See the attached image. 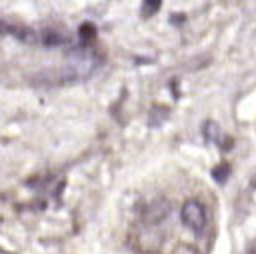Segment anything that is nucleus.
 <instances>
[{"instance_id": "nucleus-1", "label": "nucleus", "mask_w": 256, "mask_h": 254, "mask_svg": "<svg viewBox=\"0 0 256 254\" xmlns=\"http://www.w3.org/2000/svg\"><path fill=\"white\" fill-rule=\"evenodd\" d=\"M180 220L182 224L194 232V234H204L206 232V226H208V216H206V208L200 200H186L182 206H180Z\"/></svg>"}, {"instance_id": "nucleus-2", "label": "nucleus", "mask_w": 256, "mask_h": 254, "mask_svg": "<svg viewBox=\"0 0 256 254\" xmlns=\"http://www.w3.org/2000/svg\"><path fill=\"white\" fill-rule=\"evenodd\" d=\"M96 66H98V58L90 50L78 48L68 54V70L74 78H84V76L92 74Z\"/></svg>"}, {"instance_id": "nucleus-3", "label": "nucleus", "mask_w": 256, "mask_h": 254, "mask_svg": "<svg viewBox=\"0 0 256 254\" xmlns=\"http://www.w3.org/2000/svg\"><path fill=\"white\" fill-rule=\"evenodd\" d=\"M168 212H170L168 202L166 200H156V202H152V204L146 206V210L142 214V220L146 224H158V222H162L168 216Z\"/></svg>"}, {"instance_id": "nucleus-4", "label": "nucleus", "mask_w": 256, "mask_h": 254, "mask_svg": "<svg viewBox=\"0 0 256 254\" xmlns=\"http://www.w3.org/2000/svg\"><path fill=\"white\" fill-rule=\"evenodd\" d=\"M160 6H162L160 2H144L142 4V14L144 16H152L156 10H160Z\"/></svg>"}]
</instances>
